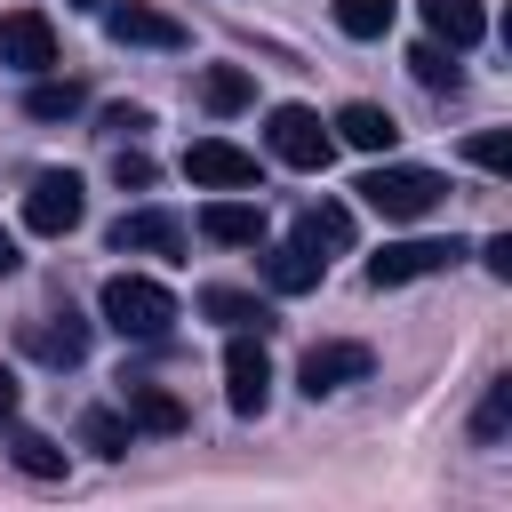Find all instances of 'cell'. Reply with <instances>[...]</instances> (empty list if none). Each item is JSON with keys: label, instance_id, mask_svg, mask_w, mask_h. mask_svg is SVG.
<instances>
[{"label": "cell", "instance_id": "cell-1", "mask_svg": "<svg viewBox=\"0 0 512 512\" xmlns=\"http://www.w3.org/2000/svg\"><path fill=\"white\" fill-rule=\"evenodd\" d=\"M104 320H112L120 336H136V344H160V336L176 328V296H168L160 280H144V272H112V280H104Z\"/></svg>", "mask_w": 512, "mask_h": 512}, {"label": "cell", "instance_id": "cell-2", "mask_svg": "<svg viewBox=\"0 0 512 512\" xmlns=\"http://www.w3.org/2000/svg\"><path fill=\"white\" fill-rule=\"evenodd\" d=\"M352 192H360L384 224H416V216H432V208L448 200V184H440L432 168H392V160H384V168H368Z\"/></svg>", "mask_w": 512, "mask_h": 512}, {"label": "cell", "instance_id": "cell-3", "mask_svg": "<svg viewBox=\"0 0 512 512\" xmlns=\"http://www.w3.org/2000/svg\"><path fill=\"white\" fill-rule=\"evenodd\" d=\"M80 216H88L80 176H72V168H40L32 192H24V224H32L40 240H64V232H80Z\"/></svg>", "mask_w": 512, "mask_h": 512}, {"label": "cell", "instance_id": "cell-4", "mask_svg": "<svg viewBox=\"0 0 512 512\" xmlns=\"http://www.w3.org/2000/svg\"><path fill=\"white\" fill-rule=\"evenodd\" d=\"M264 136H272V160H288V168H304V176L336 160V136L320 128V112H312V104H280Z\"/></svg>", "mask_w": 512, "mask_h": 512}, {"label": "cell", "instance_id": "cell-5", "mask_svg": "<svg viewBox=\"0 0 512 512\" xmlns=\"http://www.w3.org/2000/svg\"><path fill=\"white\" fill-rule=\"evenodd\" d=\"M464 256V240L448 232V240H384L376 256H368V280L376 288H408V280H424V272H448Z\"/></svg>", "mask_w": 512, "mask_h": 512}, {"label": "cell", "instance_id": "cell-6", "mask_svg": "<svg viewBox=\"0 0 512 512\" xmlns=\"http://www.w3.org/2000/svg\"><path fill=\"white\" fill-rule=\"evenodd\" d=\"M16 344H24L32 360H48V368H80V360H88V320L64 304V312L24 320V328H16Z\"/></svg>", "mask_w": 512, "mask_h": 512}, {"label": "cell", "instance_id": "cell-7", "mask_svg": "<svg viewBox=\"0 0 512 512\" xmlns=\"http://www.w3.org/2000/svg\"><path fill=\"white\" fill-rule=\"evenodd\" d=\"M224 400H232L240 416H264V400H272V360H264V344H256L248 328H232V352H224Z\"/></svg>", "mask_w": 512, "mask_h": 512}, {"label": "cell", "instance_id": "cell-8", "mask_svg": "<svg viewBox=\"0 0 512 512\" xmlns=\"http://www.w3.org/2000/svg\"><path fill=\"white\" fill-rule=\"evenodd\" d=\"M0 64H16V72H56V24L40 16V8H8L0 16Z\"/></svg>", "mask_w": 512, "mask_h": 512}, {"label": "cell", "instance_id": "cell-9", "mask_svg": "<svg viewBox=\"0 0 512 512\" xmlns=\"http://www.w3.org/2000/svg\"><path fill=\"white\" fill-rule=\"evenodd\" d=\"M104 32L120 48H184V24L160 16L152 0H104Z\"/></svg>", "mask_w": 512, "mask_h": 512}, {"label": "cell", "instance_id": "cell-10", "mask_svg": "<svg viewBox=\"0 0 512 512\" xmlns=\"http://www.w3.org/2000/svg\"><path fill=\"white\" fill-rule=\"evenodd\" d=\"M184 176L208 184V192H248V184H256V152H240V144H224V136H200V144L184 152Z\"/></svg>", "mask_w": 512, "mask_h": 512}, {"label": "cell", "instance_id": "cell-11", "mask_svg": "<svg viewBox=\"0 0 512 512\" xmlns=\"http://www.w3.org/2000/svg\"><path fill=\"white\" fill-rule=\"evenodd\" d=\"M368 368H376V352H368V344H312V352L296 360V376H304V392H312V400H328V392L360 384Z\"/></svg>", "mask_w": 512, "mask_h": 512}, {"label": "cell", "instance_id": "cell-12", "mask_svg": "<svg viewBox=\"0 0 512 512\" xmlns=\"http://www.w3.org/2000/svg\"><path fill=\"white\" fill-rule=\"evenodd\" d=\"M120 416L136 432H152V440H176L184 432V400L168 384H144V376H120Z\"/></svg>", "mask_w": 512, "mask_h": 512}, {"label": "cell", "instance_id": "cell-13", "mask_svg": "<svg viewBox=\"0 0 512 512\" xmlns=\"http://www.w3.org/2000/svg\"><path fill=\"white\" fill-rule=\"evenodd\" d=\"M104 240H112L120 256H176V248H184V224H176L168 208H128Z\"/></svg>", "mask_w": 512, "mask_h": 512}, {"label": "cell", "instance_id": "cell-14", "mask_svg": "<svg viewBox=\"0 0 512 512\" xmlns=\"http://www.w3.org/2000/svg\"><path fill=\"white\" fill-rule=\"evenodd\" d=\"M416 8H424V32L440 48H480L488 40V8L480 0H416Z\"/></svg>", "mask_w": 512, "mask_h": 512}, {"label": "cell", "instance_id": "cell-15", "mask_svg": "<svg viewBox=\"0 0 512 512\" xmlns=\"http://www.w3.org/2000/svg\"><path fill=\"white\" fill-rule=\"evenodd\" d=\"M200 232H208L216 248H256V240H264V208H256V200H208V208H200Z\"/></svg>", "mask_w": 512, "mask_h": 512}, {"label": "cell", "instance_id": "cell-16", "mask_svg": "<svg viewBox=\"0 0 512 512\" xmlns=\"http://www.w3.org/2000/svg\"><path fill=\"white\" fill-rule=\"evenodd\" d=\"M336 136H344L352 152H392V144H400V120H392L384 104H344V112H336Z\"/></svg>", "mask_w": 512, "mask_h": 512}, {"label": "cell", "instance_id": "cell-17", "mask_svg": "<svg viewBox=\"0 0 512 512\" xmlns=\"http://www.w3.org/2000/svg\"><path fill=\"white\" fill-rule=\"evenodd\" d=\"M320 248H304V240H280L272 256H264V280L280 288V296H304V288H320Z\"/></svg>", "mask_w": 512, "mask_h": 512}, {"label": "cell", "instance_id": "cell-18", "mask_svg": "<svg viewBox=\"0 0 512 512\" xmlns=\"http://www.w3.org/2000/svg\"><path fill=\"white\" fill-rule=\"evenodd\" d=\"M200 312H208V320H224V328H256V336L272 328V304H264V296H248V288H200Z\"/></svg>", "mask_w": 512, "mask_h": 512}, {"label": "cell", "instance_id": "cell-19", "mask_svg": "<svg viewBox=\"0 0 512 512\" xmlns=\"http://www.w3.org/2000/svg\"><path fill=\"white\" fill-rule=\"evenodd\" d=\"M296 240H304V248H336V256H344V248H352V208L312 200V208L296 216Z\"/></svg>", "mask_w": 512, "mask_h": 512}, {"label": "cell", "instance_id": "cell-20", "mask_svg": "<svg viewBox=\"0 0 512 512\" xmlns=\"http://www.w3.org/2000/svg\"><path fill=\"white\" fill-rule=\"evenodd\" d=\"M8 464H16L24 480H64V448H56L48 432H24V424L8 432Z\"/></svg>", "mask_w": 512, "mask_h": 512}, {"label": "cell", "instance_id": "cell-21", "mask_svg": "<svg viewBox=\"0 0 512 512\" xmlns=\"http://www.w3.org/2000/svg\"><path fill=\"white\" fill-rule=\"evenodd\" d=\"M448 56H456V48H440V40H416V48H408V72H416L432 96H456V88H464V72H456Z\"/></svg>", "mask_w": 512, "mask_h": 512}, {"label": "cell", "instance_id": "cell-22", "mask_svg": "<svg viewBox=\"0 0 512 512\" xmlns=\"http://www.w3.org/2000/svg\"><path fill=\"white\" fill-rule=\"evenodd\" d=\"M248 96H256V80H248L240 64H208V72H200V104H208V112H240Z\"/></svg>", "mask_w": 512, "mask_h": 512}, {"label": "cell", "instance_id": "cell-23", "mask_svg": "<svg viewBox=\"0 0 512 512\" xmlns=\"http://www.w3.org/2000/svg\"><path fill=\"white\" fill-rule=\"evenodd\" d=\"M80 104H88V88H80V80H48V72H40V80H32V96H24V112H32V120H72Z\"/></svg>", "mask_w": 512, "mask_h": 512}, {"label": "cell", "instance_id": "cell-24", "mask_svg": "<svg viewBox=\"0 0 512 512\" xmlns=\"http://www.w3.org/2000/svg\"><path fill=\"white\" fill-rule=\"evenodd\" d=\"M392 16H400V0H336V32H352V40H384Z\"/></svg>", "mask_w": 512, "mask_h": 512}, {"label": "cell", "instance_id": "cell-25", "mask_svg": "<svg viewBox=\"0 0 512 512\" xmlns=\"http://www.w3.org/2000/svg\"><path fill=\"white\" fill-rule=\"evenodd\" d=\"M504 424H512V376H496V384L480 392V408H472V440H480V448H496V440H504Z\"/></svg>", "mask_w": 512, "mask_h": 512}, {"label": "cell", "instance_id": "cell-26", "mask_svg": "<svg viewBox=\"0 0 512 512\" xmlns=\"http://www.w3.org/2000/svg\"><path fill=\"white\" fill-rule=\"evenodd\" d=\"M80 440H88L96 456H128V440H136V424H128L120 408H88V416H80Z\"/></svg>", "mask_w": 512, "mask_h": 512}, {"label": "cell", "instance_id": "cell-27", "mask_svg": "<svg viewBox=\"0 0 512 512\" xmlns=\"http://www.w3.org/2000/svg\"><path fill=\"white\" fill-rule=\"evenodd\" d=\"M464 160L488 168V176H504V168H512V136H504V128H480V136H464Z\"/></svg>", "mask_w": 512, "mask_h": 512}, {"label": "cell", "instance_id": "cell-28", "mask_svg": "<svg viewBox=\"0 0 512 512\" xmlns=\"http://www.w3.org/2000/svg\"><path fill=\"white\" fill-rule=\"evenodd\" d=\"M112 184H120V192H144V184H152V160H144L136 144H120V152H112Z\"/></svg>", "mask_w": 512, "mask_h": 512}, {"label": "cell", "instance_id": "cell-29", "mask_svg": "<svg viewBox=\"0 0 512 512\" xmlns=\"http://www.w3.org/2000/svg\"><path fill=\"white\" fill-rule=\"evenodd\" d=\"M136 128H144V104H112V112H104V136H112V144H128Z\"/></svg>", "mask_w": 512, "mask_h": 512}, {"label": "cell", "instance_id": "cell-30", "mask_svg": "<svg viewBox=\"0 0 512 512\" xmlns=\"http://www.w3.org/2000/svg\"><path fill=\"white\" fill-rule=\"evenodd\" d=\"M480 264H488V272H496V280H512V232H496V240H488V248H480Z\"/></svg>", "mask_w": 512, "mask_h": 512}, {"label": "cell", "instance_id": "cell-31", "mask_svg": "<svg viewBox=\"0 0 512 512\" xmlns=\"http://www.w3.org/2000/svg\"><path fill=\"white\" fill-rule=\"evenodd\" d=\"M16 400H24V392H16V368H0V424L16 416Z\"/></svg>", "mask_w": 512, "mask_h": 512}, {"label": "cell", "instance_id": "cell-32", "mask_svg": "<svg viewBox=\"0 0 512 512\" xmlns=\"http://www.w3.org/2000/svg\"><path fill=\"white\" fill-rule=\"evenodd\" d=\"M16 264H24V256H16V232H0V280H8Z\"/></svg>", "mask_w": 512, "mask_h": 512}, {"label": "cell", "instance_id": "cell-33", "mask_svg": "<svg viewBox=\"0 0 512 512\" xmlns=\"http://www.w3.org/2000/svg\"><path fill=\"white\" fill-rule=\"evenodd\" d=\"M72 8H104V0H72Z\"/></svg>", "mask_w": 512, "mask_h": 512}]
</instances>
